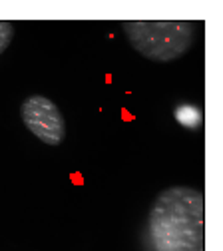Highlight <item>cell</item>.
Returning a JSON list of instances; mask_svg holds the SVG:
<instances>
[{
	"label": "cell",
	"instance_id": "obj_2",
	"mask_svg": "<svg viewBox=\"0 0 223 251\" xmlns=\"http://www.w3.org/2000/svg\"><path fill=\"white\" fill-rule=\"evenodd\" d=\"M122 30L144 58L173 62L194 46V24L187 20H125Z\"/></svg>",
	"mask_w": 223,
	"mask_h": 251
},
{
	"label": "cell",
	"instance_id": "obj_4",
	"mask_svg": "<svg viewBox=\"0 0 223 251\" xmlns=\"http://www.w3.org/2000/svg\"><path fill=\"white\" fill-rule=\"evenodd\" d=\"M175 120L183 126V128L196 130L201 124V112H199V108L191 106V104H181L175 108Z\"/></svg>",
	"mask_w": 223,
	"mask_h": 251
},
{
	"label": "cell",
	"instance_id": "obj_1",
	"mask_svg": "<svg viewBox=\"0 0 223 251\" xmlns=\"http://www.w3.org/2000/svg\"><path fill=\"white\" fill-rule=\"evenodd\" d=\"M203 194L173 185L159 194L149 209L148 231L155 251H205Z\"/></svg>",
	"mask_w": 223,
	"mask_h": 251
},
{
	"label": "cell",
	"instance_id": "obj_3",
	"mask_svg": "<svg viewBox=\"0 0 223 251\" xmlns=\"http://www.w3.org/2000/svg\"><path fill=\"white\" fill-rule=\"evenodd\" d=\"M20 116L28 132L48 146H60L66 136V122L62 112L46 96H28L20 106Z\"/></svg>",
	"mask_w": 223,
	"mask_h": 251
},
{
	"label": "cell",
	"instance_id": "obj_5",
	"mask_svg": "<svg viewBox=\"0 0 223 251\" xmlns=\"http://www.w3.org/2000/svg\"><path fill=\"white\" fill-rule=\"evenodd\" d=\"M14 38V26L6 20H0V54H2Z\"/></svg>",
	"mask_w": 223,
	"mask_h": 251
}]
</instances>
